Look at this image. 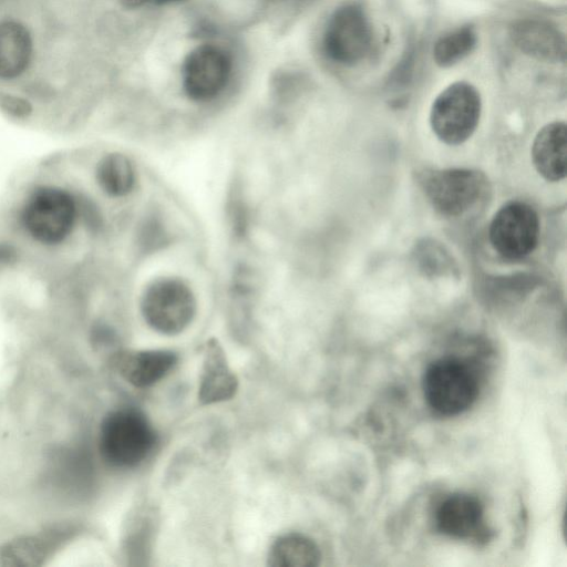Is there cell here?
I'll return each instance as SVG.
<instances>
[{
    "label": "cell",
    "instance_id": "6da1fadb",
    "mask_svg": "<svg viewBox=\"0 0 567 567\" xmlns=\"http://www.w3.org/2000/svg\"><path fill=\"white\" fill-rule=\"evenodd\" d=\"M78 218L74 196L65 188L43 184L33 187L23 199L19 219L21 227L35 243L55 246L73 231Z\"/></svg>",
    "mask_w": 567,
    "mask_h": 567
},
{
    "label": "cell",
    "instance_id": "7a4b0ae2",
    "mask_svg": "<svg viewBox=\"0 0 567 567\" xmlns=\"http://www.w3.org/2000/svg\"><path fill=\"white\" fill-rule=\"evenodd\" d=\"M156 440L148 419L138 410L122 408L109 412L99 429L97 447L110 466L127 468L140 464Z\"/></svg>",
    "mask_w": 567,
    "mask_h": 567
},
{
    "label": "cell",
    "instance_id": "3957f363",
    "mask_svg": "<svg viewBox=\"0 0 567 567\" xmlns=\"http://www.w3.org/2000/svg\"><path fill=\"white\" fill-rule=\"evenodd\" d=\"M427 404L440 415L454 416L468 410L475 402L480 385L472 368L457 358H442L432 362L423 377Z\"/></svg>",
    "mask_w": 567,
    "mask_h": 567
},
{
    "label": "cell",
    "instance_id": "277c9868",
    "mask_svg": "<svg viewBox=\"0 0 567 567\" xmlns=\"http://www.w3.org/2000/svg\"><path fill=\"white\" fill-rule=\"evenodd\" d=\"M481 110L477 90L470 83L455 82L434 100L430 124L439 140L449 145H460L476 130Z\"/></svg>",
    "mask_w": 567,
    "mask_h": 567
},
{
    "label": "cell",
    "instance_id": "5b68a950",
    "mask_svg": "<svg viewBox=\"0 0 567 567\" xmlns=\"http://www.w3.org/2000/svg\"><path fill=\"white\" fill-rule=\"evenodd\" d=\"M146 323L155 331L173 336L185 330L196 313V300L182 280L164 278L145 290L141 302Z\"/></svg>",
    "mask_w": 567,
    "mask_h": 567
},
{
    "label": "cell",
    "instance_id": "8992f818",
    "mask_svg": "<svg viewBox=\"0 0 567 567\" xmlns=\"http://www.w3.org/2000/svg\"><path fill=\"white\" fill-rule=\"evenodd\" d=\"M424 193L435 210L455 217L471 209L484 195L486 179L468 168L437 169L422 179Z\"/></svg>",
    "mask_w": 567,
    "mask_h": 567
},
{
    "label": "cell",
    "instance_id": "52a82bcc",
    "mask_svg": "<svg viewBox=\"0 0 567 567\" xmlns=\"http://www.w3.org/2000/svg\"><path fill=\"white\" fill-rule=\"evenodd\" d=\"M372 29L361 7L346 4L331 16L323 35L326 54L334 62L352 65L370 51Z\"/></svg>",
    "mask_w": 567,
    "mask_h": 567
},
{
    "label": "cell",
    "instance_id": "ba28073f",
    "mask_svg": "<svg viewBox=\"0 0 567 567\" xmlns=\"http://www.w3.org/2000/svg\"><path fill=\"white\" fill-rule=\"evenodd\" d=\"M539 238V219L535 209L523 202L504 205L493 217L489 240L494 249L507 259L529 255Z\"/></svg>",
    "mask_w": 567,
    "mask_h": 567
},
{
    "label": "cell",
    "instance_id": "9c48e42d",
    "mask_svg": "<svg viewBox=\"0 0 567 567\" xmlns=\"http://www.w3.org/2000/svg\"><path fill=\"white\" fill-rule=\"evenodd\" d=\"M230 74V60L219 48L200 45L186 58L183 84L186 94L195 101H208L226 86Z\"/></svg>",
    "mask_w": 567,
    "mask_h": 567
},
{
    "label": "cell",
    "instance_id": "30bf717a",
    "mask_svg": "<svg viewBox=\"0 0 567 567\" xmlns=\"http://www.w3.org/2000/svg\"><path fill=\"white\" fill-rule=\"evenodd\" d=\"M238 379L216 340L206 344L199 377L198 401L202 405L224 402L235 396Z\"/></svg>",
    "mask_w": 567,
    "mask_h": 567
},
{
    "label": "cell",
    "instance_id": "8fae6325",
    "mask_svg": "<svg viewBox=\"0 0 567 567\" xmlns=\"http://www.w3.org/2000/svg\"><path fill=\"white\" fill-rule=\"evenodd\" d=\"M511 38L525 54L546 62H564L566 40L564 34L548 22L527 19L514 23Z\"/></svg>",
    "mask_w": 567,
    "mask_h": 567
},
{
    "label": "cell",
    "instance_id": "7c38bea8",
    "mask_svg": "<svg viewBox=\"0 0 567 567\" xmlns=\"http://www.w3.org/2000/svg\"><path fill=\"white\" fill-rule=\"evenodd\" d=\"M483 506L478 498L454 493L437 507L435 524L440 533L454 538L476 537L483 529Z\"/></svg>",
    "mask_w": 567,
    "mask_h": 567
},
{
    "label": "cell",
    "instance_id": "4fadbf2b",
    "mask_svg": "<svg viewBox=\"0 0 567 567\" xmlns=\"http://www.w3.org/2000/svg\"><path fill=\"white\" fill-rule=\"evenodd\" d=\"M176 361L168 350L123 351L114 357L113 365L126 382L143 389L162 380Z\"/></svg>",
    "mask_w": 567,
    "mask_h": 567
},
{
    "label": "cell",
    "instance_id": "5bb4252c",
    "mask_svg": "<svg viewBox=\"0 0 567 567\" xmlns=\"http://www.w3.org/2000/svg\"><path fill=\"white\" fill-rule=\"evenodd\" d=\"M567 127L564 122L545 125L532 146V159L537 172L549 182L566 175Z\"/></svg>",
    "mask_w": 567,
    "mask_h": 567
},
{
    "label": "cell",
    "instance_id": "9a60e30c",
    "mask_svg": "<svg viewBox=\"0 0 567 567\" xmlns=\"http://www.w3.org/2000/svg\"><path fill=\"white\" fill-rule=\"evenodd\" d=\"M33 56V41L29 30L20 22H0V79L13 80L29 68Z\"/></svg>",
    "mask_w": 567,
    "mask_h": 567
},
{
    "label": "cell",
    "instance_id": "2e32d148",
    "mask_svg": "<svg viewBox=\"0 0 567 567\" xmlns=\"http://www.w3.org/2000/svg\"><path fill=\"white\" fill-rule=\"evenodd\" d=\"M320 559V549L311 538L291 533L272 543L267 564L271 567H313L319 565Z\"/></svg>",
    "mask_w": 567,
    "mask_h": 567
},
{
    "label": "cell",
    "instance_id": "e0dca14e",
    "mask_svg": "<svg viewBox=\"0 0 567 567\" xmlns=\"http://www.w3.org/2000/svg\"><path fill=\"white\" fill-rule=\"evenodd\" d=\"M95 178L99 187L109 196L123 197L135 184V171L127 156L110 153L96 165Z\"/></svg>",
    "mask_w": 567,
    "mask_h": 567
},
{
    "label": "cell",
    "instance_id": "ac0fdd59",
    "mask_svg": "<svg viewBox=\"0 0 567 567\" xmlns=\"http://www.w3.org/2000/svg\"><path fill=\"white\" fill-rule=\"evenodd\" d=\"M477 37L470 27H463L441 37L434 44L433 59L441 68H449L466 58L476 47Z\"/></svg>",
    "mask_w": 567,
    "mask_h": 567
},
{
    "label": "cell",
    "instance_id": "d6986e66",
    "mask_svg": "<svg viewBox=\"0 0 567 567\" xmlns=\"http://www.w3.org/2000/svg\"><path fill=\"white\" fill-rule=\"evenodd\" d=\"M0 105L4 111L16 116L25 115L30 109L24 100L11 95H0Z\"/></svg>",
    "mask_w": 567,
    "mask_h": 567
},
{
    "label": "cell",
    "instance_id": "ffe728a7",
    "mask_svg": "<svg viewBox=\"0 0 567 567\" xmlns=\"http://www.w3.org/2000/svg\"><path fill=\"white\" fill-rule=\"evenodd\" d=\"M147 0H118V2L128 9H134L137 7H141L143 3H145Z\"/></svg>",
    "mask_w": 567,
    "mask_h": 567
},
{
    "label": "cell",
    "instance_id": "44dd1931",
    "mask_svg": "<svg viewBox=\"0 0 567 567\" xmlns=\"http://www.w3.org/2000/svg\"><path fill=\"white\" fill-rule=\"evenodd\" d=\"M175 1H181V0H154V2L157 4H165V3L175 2Z\"/></svg>",
    "mask_w": 567,
    "mask_h": 567
}]
</instances>
